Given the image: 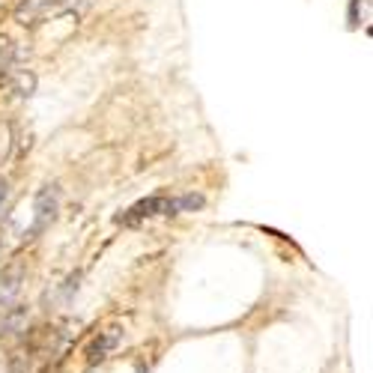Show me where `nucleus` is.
<instances>
[{
	"label": "nucleus",
	"mask_w": 373,
	"mask_h": 373,
	"mask_svg": "<svg viewBox=\"0 0 373 373\" xmlns=\"http://www.w3.org/2000/svg\"><path fill=\"white\" fill-rule=\"evenodd\" d=\"M176 212H179V206H176V200H171V197H146L141 203H134L129 212H122L117 221L120 224H138L143 218H153V216H176Z\"/></svg>",
	"instance_id": "nucleus-1"
},
{
	"label": "nucleus",
	"mask_w": 373,
	"mask_h": 373,
	"mask_svg": "<svg viewBox=\"0 0 373 373\" xmlns=\"http://www.w3.org/2000/svg\"><path fill=\"white\" fill-rule=\"evenodd\" d=\"M57 206H60V191L54 185H45L36 195V206H33V209H36V216H33V227L27 230V239L48 227V224L54 221V216H57Z\"/></svg>",
	"instance_id": "nucleus-2"
},
{
	"label": "nucleus",
	"mask_w": 373,
	"mask_h": 373,
	"mask_svg": "<svg viewBox=\"0 0 373 373\" xmlns=\"http://www.w3.org/2000/svg\"><path fill=\"white\" fill-rule=\"evenodd\" d=\"M48 13H54V0H21V6L15 9V21L18 24H36Z\"/></svg>",
	"instance_id": "nucleus-3"
},
{
	"label": "nucleus",
	"mask_w": 373,
	"mask_h": 373,
	"mask_svg": "<svg viewBox=\"0 0 373 373\" xmlns=\"http://www.w3.org/2000/svg\"><path fill=\"white\" fill-rule=\"evenodd\" d=\"M24 325H27L24 308H15V304H3V308H0V335L24 332Z\"/></svg>",
	"instance_id": "nucleus-4"
},
{
	"label": "nucleus",
	"mask_w": 373,
	"mask_h": 373,
	"mask_svg": "<svg viewBox=\"0 0 373 373\" xmlns=\"http://www.w3.org/2000/svg\"><path fill=\"white\" fill-rule=\"evenodd\" d=\"M117 344H120V332H101V335L96 337V341L87 346V358L96 365V361L108 358V353H114Z\"/></svg>",
	"instance_id": "nucleus-5"
},
{
	"label": "nucleus",
	"mask_w": 373,
	"mask_h": 373,
	"mask_svg": "<svg viewBox=\"0 0 373 373\" xmlns=\"http://www.w3.org/2000/svg\"><path fill=\"white\" fill-rule=\"evenodd\" d=\"M93 0H54V13H75L81 15L84 9H90Z\"/></svg>",
	"instance_id": "nucleus-6"
},
{
	"label": "nucleus",
	"mask_w": 373,
	"mask_h": 373,
	"mask_svg": "<svg viewBox=\"0 0 373 373\" xmlns=\"http://www.w3.org/2000/svg\"><path fill=\"white\" fill-rule=\"evenodd\" d=\"M6 150H9V129L0 122V162L6 158Z\"/></svg>",
	"instance_id": "nucleus-7"
},
{
	"label": "nucleus",
	"mask_w": 373,
	"mask_h": 373,
	"mask_svg": "<svg viewBox=\"0 0 373 373\" xmlns=\"http://www.w3.org/2000/svg\"><path fill=\"white\" fill-rule=\"evenodd\" d=\"M358 3L361 0H349V27H358ZM367 3V0H365Z\"/></svg>",
	"instance_id": "nucleus-8"
},
{
	"label": "nucleus",
	"mask_w": 373,
	"mask_h": 373,
	"mask_svg": "<svg viewBox=\"0 0 373 373\" xmlns=\"http://www.w3.org/2000/svg\"><path fill=\"white\" fill-rule=\"evenodd\" d=\"M18 90H21V96H27L33 90V75H21L18 78Z\"/></svg>",
	"instance_id": "nucleus-9"
},
{
	"label": "nucleus",
	"mask_w": 373,
	"mask_h": 373,
	"mask_svg": "<svg viewBox=\"0 0 373 373\" xmlns=\"http://www.w3.org/2000/svg\"><path fill=\"white\" fill-rule=\"evenodd\" d=\"M6 195H9V183L3 179V183H0V203H6Z\"/></svg>",
	"instance_id": "nucleus-10"
},
{
	"label": "nucleus",
	"mask_w": 373,
	"mask_h": 373,
	"mask_svg": "<svg viewBox=\"0 0 373 373\" xmlns=\"http://www.w3.org/2000/svg\"><path fill=\"white\" fill-rule=\"evenodd\" d=\"M13 373H18V370H13Z\"/></svg>",
	"instance_id": "nucleus-11"
}]
</instances>
